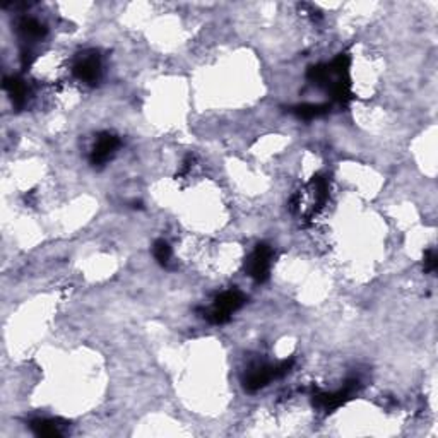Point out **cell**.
I'll list each match as a JSON object with an SVG mask.
<instances>
[{
	"label": "cell",
	"instance_id": "cell-7",
	"mask_svg": "<svg viewBox=\"0 0 438 438\" xmlns=\"http://www.w3.org/2000/svg\"><path fill=\"white\" fill-rule=\"evenodd\" d=\"M31 426L33 433L36 437H43V438H57L62 437L65 433V426L67 423L62 421V419H33L29 423Z\"/></svg>",
	"mask_w": 438,
	"mask_h": 438
},
{
	"label": "cell",
	"instance_id": "cell-11",
	"mask_svg": "<svg viewBox=\"0 0 438 438\" xmlns=\"http://www.w3.org/2000/svg\"><path fill=\"white\" fill-rule=\"evenodd\" d=\"M153 255L154 259L158 261L159 266L166 267L172 261V247H170L168 241L165 240H156L153 245Z\"/></svg>",
	"mask_w": 438,
	"mask_h": 438
},
{
	"label": "cell",
	"instance_id": "cell-1",
	"mask_svg": "<svg viewBox=\"0 0 438 438\" xmlns=\"http://www.w3.org/2000/svg\"><path fill=\"white\" fill-rule=\"evenodd\" d=\"M245 295L238 289H229V291L221 293L214 300V305L209 311H206V318L211 324H226L232 318L233 311L243 307Z\"/></svg>",
	"mask_w": 438,
	"mask_h": 438
},
{
	"label": "cell",
	"instance_id": "cell-6",
	"mask_svg": "<svg viewBox=\"0 0 438 438\" xmlns=\"http://www.w3.org/2000/svg\"><path fill=\"white\" fill-rule=\"evenodd\" d=\"M273 378H276V373H274V366L269 365H254L250 370H248L247 375L243 378V385L247 391L255 392L259 389L266 387Z\"/></svg>",
	"mask_w": 438,
	"mask_h": 438
},
{
	"label": "cell",
	"instance_id": "cell-10",
	"mask_svg": "<svg viewBox=\"0 0 438 438\" xmlns=\"http://www.w3.org/2000/svg\"><path fill=\"white\" fill-rule=\"evenodd\" d=\"M327 111H329V105H311V103L293 106L291 108V113H295L296 117L303 118V120H311V118H317V117H321V115H325Z\"/></svg>",
	"mask_w": 438,
	"mask_h": 438
},
{
	"label": "cell",
	"instance_id": "cell-12",
	"mask_svg": "<svg viewBox=\"0 0 438 438\" xmlns=\"http://www.w3.org/2000/svg\"><path fill=\"white\" fill-rule=\"evenodd\" d=\"M438 267V257H437V252L433 248L425 252V261H423V269L425 273H435Z\"/></svg>",
	"mask_w": 438,
	"mask_h": 438
},
{
	"label": "cell",
	"instance_id": "cell-2",
	"mask_svg": "<svg viewBox=\"0 0 438 438\" xmlns=\"http://www.w3.org/2000/svg\"><path fill=\"white\" fill-rule=\"evenodd\" d=\"M273 259H274L273 247L267 243H259L247 261L248 276H250L252 279L257 281V283H266L267 277H269Z\"/></svg>",
	"mask_w": 438,
	"mask_h": 438
},
{
	"label": "cell",
	"instance_id": "cell-8",
	"mask_svg": "<svg viewBox=\"0 0 438 438\" xmlns=\"http://www.w3.org/2000/svg\"><path fill=\"white\" fill-rule=\"evenodd\" d=\"M3 89H6L10 102H13V105L16 106L17 110H21L22 106L26 105L29 96V89L26 86L24 81L19 79V77H6V79H3Z\"/></svg>",
	"mask_w": 438,
	"mask_h": 438
},
{
	"label": "cell",
	"instance_id": "cell-3",
	"mask_svg": "<svg viewBox=\"0 0 438 438\" xmlns=\"http://www.w3.org/2000/svg\"><path fill=\"white\" fill-rule=\"evenodd\" d=\"M74 74L79 81L88 84L98 83L102 76V64H99L98 54H89L79 57V60L74 64Z\"/></svg>",
	"mask_w": 438,
	"mask_h": 438
},
{
	"label": "cell",
	"instance_id": "cell-9",
	"mask_svg": "<svg viewBox=\"0 0 438 438\" xmlns=\"http://www.w3.org/2000/svg\"><path fill=\"white\" fill-rule=\"evenodd\" d=\"M19 33L24 40H40L47 33V28L33 17H24L19 22Z\"/></svg>",
	"mask_w": 438,
	"mask_h": 438
},
{
	"label": "cell",
	"instance_id": "cell-5",
	"mask_svg": "<svg viewBox=\"0 0 438 438\" xmlns=\"http://www.w3.org/2000/svg\"><path fill=\"white\" fill-rule=\"evenodd\" d=\"M356 384H358V382L352 380L344 389H341V391H337V392H330V394H325V392H318V394L314 396V404L324 411L337 409V407L343 406L346 400L351 399L352 392L356 391Z\"/></svg>",
	"mask_w": 438,
	"mask_h": 438
},
{
	"label": "cell",
	"instance_id": "cell-4",
	"mask_svg": "<svg viewBox=\"0 0 438 438\" xmlns=\"http://www.w3.org/2000/svg\"><path fill=\"white\" fill-rule=\"evenodd\" d=\"M120 146V139L113 133L105 132L98 137L96 144L91 151V163L95 166H103L115 154V151Z\"/></svg>",
	"mask_w": 438,
	"mask_h": 438
}]
</instances>
